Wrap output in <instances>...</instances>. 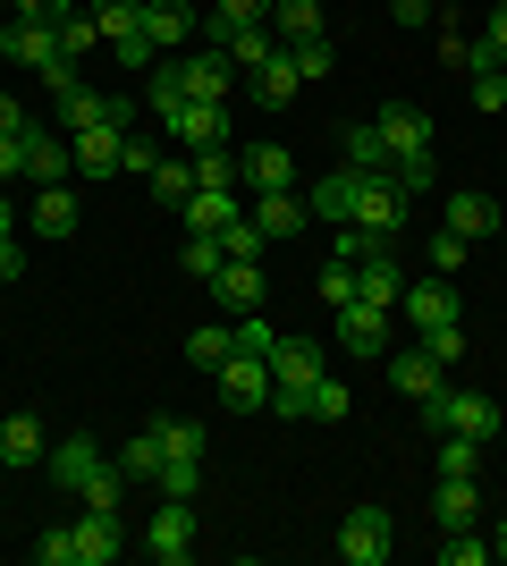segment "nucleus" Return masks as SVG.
<instances>
[{
  "instance_id": "47",
  "label": "nucleus",
  "mask_w": 507,
  "mask_h": 566,
  "mask_svg": "<svg viewBox=\"0 0 507 566\" xmlns=\"http://www.w3.org/2000/svg\"><path fill=\"white\" fill-rule=\"evenodd\" d=\"M347 406H356V398H347V380H330V373H321V380H314V423H338Z\"/></svg>"
},
{
  "instance_id": "61",
  "label": "nucleus",
  "mask_w": 507,
  "mask_h": 566,
  "mask_svg": "<svg viewBox=\"0 0 507 566\" xmlns=\"http://www.w3.org/2000/svg\"><path fill=\"white\" fill-rule=\"evenodd\" d=\"M499 245H507V229H499Z\"/></svg>"
},
{
  "instance_id": "14",
  "label": "nucleus",
  "mask_w": 507,
  "mask_h": 566,
  "mask_svg": "<svg viewBox=\"0 0 507 566\" xmlns=\"http://www.w3.org/2000/svg\"><path fill=\"white\" fill-rule=\"evenodd\" d=\"M381 364H389V389H398L406 406H423V398L440 389V380H448V364H440V355L423 347V338H414V347H389Z\"/></svg>"
},
{
  "instance_id": "48",
  "label": "nucleus",
  "mask_w": 507,
  "mask_h": 566,
  "mask_svg": "<svg viewBox=\"0 0 507 566\" xmlns=\"http://www.w3.org/2000/svg\"><path fill=\"white\" fill-rule=\"evenodd\" d=\"M414 338H423L440 364H457V355H465V322H440V331H414Z\"/></svg>"
},
{
  "instance_id": "11",
  "label": "nucleus",
  "mask_w": 507,
  "mask_h": 566,
  "mask_svg": "<svg viewBox=\"0 0 507 566\" xmlns=\"http://www.w3.org/2000/svg\"><path fill=\"white\" fill-rule=\"evenodd\" d=\"M145 558H161V566H187L194 558V499H161V507H152Z\"/></svg>"
},
{
  "instance_id": "50",
  "label": "nucleus",
  "mask_w": 507,
  "mask_h": 566,
  "mask_svg": "<svg viewBox=\"0 0 507 566\" xmlns=\"http://www.w3.org/2000/svg\"><path fill=\"white\" fill-rule=\"evenodd\" d=\"M229 331H237V347H254V355H271V338H279V331H271V322H263V313H237Z\"/></svg>"
},
{
  "instance_id": "7",
  "label": "nucleus",
  "mask_w": 507,
  "mask_h": 566,
  "mask_svg": "<svg viewBox=\"0 0 507 566\" xmlns=\"http://www.w3.org/2000/svg\"><path fill=\"white\" fill-rule=\"evenodd\" d=\"M161 76H169L187 102H229V85H237V60H229L220 43H203V51H178Z\"/></svg>"
},
{
  "instance_id": "15",
  "label": "nucleus",
  "mask_w": 507,
  "mask_h": 566,
  "mask_svg": "<svg viewBox=\"0 0 507 566\" xmlns=\"http://www.w3.org/2000/svg\"><path fill=\"white\" fill-rule=\"evenodd\" d=\"M398 313H406L414 331H440V322H465V305H457V280H440V271H423V280H406V296H398Z\"/></svg>"
},
{
  "instance_id": "41",
  "label": "nucleus",
  "mask_w": 507,
  "mask_h": 566,
  "mask_svg": "<svg viewBox=\"0 0 507 566\" xmlns=\"http://www.w3.org/2000/svg\"><path fill=\"white\" fill-rule=\"evenodd\" d=\"M465 262H474V237H457V229H440V237H432V271H440V280H457Z\"/></svg>"
},
{
  "instance_id": "40",
  "label": "nucleus",
  "mask_w": 507,
  "mask_h": 566,
  "mask_svg": "<svg viewBox=\"0 0 507 566\" xmlns=\"http://www.w3.org/2000/svg\"><path fill=\"white\" fill-rule=\"evenodd\" d=\"M490 542L474 533V524H457V533H440V566H483Z\"/></svg>"
},
{
  "instance_id": "24",
  "label": "nucleus",
  "mask_w": 507,
  "mask_h": 566,
  "mask_svg": "<svg viewBox=\"0 0 507 566\" xmlns=\"http://www.w3.org/2000/svg\"><path fill=\"white\" fill-rule=\"evenodd\" d=\"M440 229H457V237H499L507 212L490 203L483 187H457V195H448V220H440Z\"/></svg>"
},
{
  "instance_id": "30",
  "label": "nucleus",
  "mask_w": 507,
  "mask_h": 566,
  "mask_svg": "<svg viewBox=\"0 0 507 566\" xmlns=\"http://www.w3.org/2000/svg\"><path fill=\"white\" fill-rule=\"evenodd\" d=\"M271 34H279V43H314L321 34V0H271Z\"/></svg>"
},
{
  "instance_id": "17",
  "label": "nucleus",
  "mask_w": 507,
  "mask_h": 566,
  "mask_svg": "<svg viewBox=\"0 0 507 566\" xmlns=\"http://www.w3.org/2000/svg\"><path fill=\"white\" fill-rule=\"evenodd\" d=\"M237 187H245V195L296 187V153H288V144H245V153H237Z\"/></svg>"
},
{
  "instance_id": "2",
  "label": "nucleus",
  "mask_w": 507,
  "mask_h": 566,
  "mask_svg": "<svg viewBox=\"0 0 507 566\" xmlns=\"http://www.w3.org/2000/svg\"><path fill=\"white\" fill-rule=\"evenodd\" d=\"M51 491H68L76 507H102V516H119V499H127V473L119 457H102L94 449V431H68V440H51Z\"/></svg>"
},
{
  "instance_id": "39",
  "label": "nucleus",
  "mask_w": 507,
  "mask_h": 566,
  "mask_svg": "<svg viewBox=\"0 0 507 566\" xmlns=\"http://www.w3.org/2000/svg\"><path fill=\"white\" fill-rule=\"evenodd\" d=\"M212 237H220V254H229V262H263V245H271V237L254 229V220H245V212L229 220V229H212Z\"/></svg>"
},
{
  "instance_id": "10",
  "label": "nucleus",
  "mask_w": 507,
  "mask_h": 566,
  "mask_svg": "<svg viewBox=\"0 0 507 566\" xmlns=\"http://www.w3.org/2000/svg\"><path fill=\"white\" fill-rule=\"evenodd\" d=\"M220 406H237V415H254L263 406L271 415V355H254V347H229V364H220Z\"/></svg>"
},
{
  "instance_id": "46",
  "label": "nucleus",
  "mask_w": 507,
  "mask_h": 566,
  "mask_svg": "<svg viewBox=\"0 0 507 566\" xmlns=\"http://www.w3.org/2000/svg\"><path fill=\"white\" fill-rule=\"evenodd\" d=\"M34 566H76V524H51L34 542Z\"/></svg>"
},
{
  "instance_id": "43",
  "label": "nucleus",
  "mask_w": 507,
  "mask_h": 566,
  "mask_svg": "<svg viewBox=\"0 0 507 566\" xmlns=\"http://www.w3.org/2000/svg\"><path fill=\"white\" fill-rule=\"evenodd\" d=\"M440 473H483V440H457V431H440Z\"/></svg>"
},
{
  "instance_id": "13",
  "label": "nucleus",
  "mask_w": 507,
  "mask_h": 566,
  "mask_svg": "<svg viewBox=\"0 0 507 566\" xmlns=\"http://www.w3.org/2000/svg\"><path fill=\"white\" fill-rule=\"evenodd\" d=\"M68 178H76V144L51 118H34V136H25V187H68Z\"/></svg>"
},
{
  "instance_id": "54",
  "label": "nucleus",
  "mask_w": 507,
  "mask_h": 566,
  "mask_svg": "<svg viewBox=\"0 0 507 566\" xmlns=\"http://www.w3.org/2000/svg\"><path fill=\"white\" fill-rule=\"evenodd\" d=\"M110 51H119V69H152V60H161V51H152L145 34H127V43H110Z\"/></svg>"
},
{
  "instance_id": "45",
  "label": "nucleus",
  "mask_w": 507,
  "mask_h": 566,
  "mask_svg": "<svg viewBox=\"0 0 507 566\" xmlns=\"http://www.w3.org/2000/svg\"><path fill=\"white\" fill-rule=\"evenodd\" d=\"M288 69L314 85V76H330V34H314V43H288Z\"/></svg>"
},
{
  "instance_id": "53",
  "label": "nucleus",
  "mask_w": 507,
  "mask_h": 566,
  "mask_svg": "<svg viewBox=\"0 0 507 566\" xmlns=\"http://www.w3.org/2000/svg\"><path fill=\"white\" fill-rule=\"evenodd\" d=\"M25 127H34V111L18 94H0V136H25Z\"/></svg>"
},
{
  "instance_id": "60",
  "label": "nucleus",
  "mask_w": 507,
  "mask_h": 566,
  "mask_svg": "<svg viewBox=\"0 0 507 566\" xmlns=\"http://www.w3.org/2000/svg\"><path fill=\"white\" fill-rule=\"evenodd\" d=\"M0 237H18V203L9 195H0Z\"/></svg>"
},
{
  "instance_id": "1",
  "label": "nucleus",
  "mask_w": 507,
  "mask_h": 566,
  "mask_svg": "<svg viewBox=\"0 0 507 566\" xmlns=\"http://www.w3.org/2000/svg\"><path fill=\"white\" fill-rule=\"evenodd\" d=\"M305 212L314 220H356V229H372V237H406V220H414V203H406V187L389 178V169H321L314 187H305Z\"/></svg>"
},
{
  "instance_id": "9",
  "label": "nucleus",
  "mask_w": 507,
  "mask_h": 566,
  "mask_svg": "<svg viewBox=\"0 0 507 566\" xmlns=\"http://www.w3.org/2000/svg\"><path fill=\"white\" fill-rule=\"evenodd\" d=\"M94 118H127V127H136V102H127V94H102V85H85V76H76L68 94H51V127H60V136L94 127Z\"/></svg>"
},
{
  "instance_id": "58",
  "label": "nucleus",
  "mask_w": 507,
  "mask_h": 566,
  "mask_svg": "<svg viewBox=\"0 0 507 566\" xmlns=\"http://www.w3.org/2000/svg\"><path fill=\"white\" fill-rule=\"evenodd\" d=\"M483 43H490V51H499V60H507V0H499V9H490V25H483Z\"/></svg>"
},
{
  "instance_id": "29",
  "label": "nucleus",
  "mask_w": 507,
  "mask_h": 566,
  "mask_svg": "<svg viewBox=\"0 0 507 566\" xmlns=\"http://www.w3.org/2000/svg\"><path fill=\"white\" fill-rule=\"evenodd\" d=\"M220 51H229V60H237V69H271V60H279V34H271V25H237V34H220Z\"/></svg>"
},
{
  "instance_id": "56",
  "label": "nucleus",
  "mask_w": 507,
  "mask_h": 566,
  "mask_svg": "<svg viewBox=\"0 0 507 566\" xmlns=\"http://www.w3.org/2000/svg\"><path fill=\"white\" fill-rule=\"evenodd\" d=\"M60 9H76V0H9V18H60Z\"/></svg>"
},
{
  "instance_id": "36",
  "label": "nucleus",
  "mask_w": 507,
  "mask_h": 566,
  "mask_svg": "<svg viewBox=\"0 0 507 566\" xmlns=\"http://www.w3.org/2000/svg\"><path fill=\"white\" fill-rule=\"evenodd\" d=\"M51 25H60V51H68V60H85V51L102 43V25H94V9H85V0H76V9H60Z\"/></svg>"
},
{
  "instance_id": "4",
  "label": "nucleus",
  "mask_w": 507,
  "mask_h": 566,
  "mask_svg": "<svg viewBox=\"0 0 507 566\" xmlns=\"http://www.w3.org/2000/svg\"><path fill=\"white\" fill-rule=\"evenodd\" d=\"M152 111H161V136H178L187 153H220L229 144V102H187L161 69H152Z\"/></svg>"
},
{
  "instance_id": "31",
  "label": "nucleus",
  "mask_w": 507,
  "mask_h": 566,
  "mask_svg": "<svg viewBox=\"0 0 507 566\" xmlns=\"http://www.w3.org/2000/svg\"><path fill=\"white\" fill-rule=\"evenodd\" d=\"M237 25H271V0H212V9H203V34H237Z\"/></svg>"
},
{
  "instance_id": "59",
  "label": "nucleus",
  "mask_w": 507,
  "mask_h": 566,
  "mask_svg": "<svg viewBox=\"0 0 507 566\" xmlns=\"http://www.w3.org/2000/svg\"><path fill=\"white\" fill-rule=\"evenodd\" d=\"M490 558H499V566H507V516H499V524H490Z\"/></svg>"
},
{
  "instance_id": "32",
  "label": "nucleus",
  "mask_w": 507,
  "mask_h": 566,
  "mask_svg": "<svg viewBox=\"0 0 507 566\" xmlns=\"http://www.w3.org/2000/svg\"><path fill=\"white\" fill-rule=\"evenodd\" d=\"M229 347H237V331H229V322H194V331H187V364H203V373H220V364H229Z\"/></svg>"
},
{
  "instance_id": "55",
  "label": "nucleus",
  "mask_w": 507,
  "mask_h": 566,
  "mask_svg": "<svg viewBox=\"0 0 507 566\" xmlns=\"http://www.w3.org/2000/svg\"><path fill=\"white\" fill-rule=\"evenodd\" d=\"M9 280H25V245H18V237H0V287H9Z\"/></svg>"
},
{
  "instance_id": "25",
  "label": "nucleus",
  "mask_w": 507,
  "mask_h": 566,
  "mask_svg": "<svg viewBox=\"0 0 507 566\" xmlns=\"http://www.w3.org/2000/svg\"><path fill=\"white\" fill-rule=\"evenodd\" d=\"M432 516H440V533H457V524H483V491H474V473H440Z\"/></svg>"
},
{
  "instance_id": "52",
  "label": "nucleus",
  "mask_w": 507,
  "mask_h": 566,
  "mask_svg": "<svg viewBox=\"0 0 507 566\" xmlns=\"http://www.w3.org/2000/svg\"><path fill=\"white\" fill-rule=\"evenodd\" d=\"M127 169L152 178V169H161V136H127Z\"/></svg>"
},
{
  "instance_id": "12",
  "label": "nucleus",
  "mask_w": 507,
  "mask_h": 566,
  "mask_svg": "<svg viewBox=\"0 0 507 566\" xmlns=\"http://www.w3.org/2000/svg\"><path fill=\"white\" fill-rule=\"evenodd\" d=\"M68 144H76V178H119L127 169V118H94Z\"/></svg>"
},
{
  "instance_id": "28",
  "label": "nucleus",
  "mask_w": 507,
  "mask_h": 566,
  "mask_svg": "<svg viewBox=\"0 0 507 566\" xmlns=\"http://www.w3.org/2000/svg\"><path fill=\"white\" fill-rule=\"evenodd\" d=\"M178 212H187V229H229L245 212V187H194Z\"/></svg>"
},
{
  "instance_id": "49",
  "label": "nucleus",
  "mask_w": 507,
  "mask_h": 566,
  "mask_svg": "<svg viewBox=\"0 0 507 566\" xmlns=\"http://www.w3.org/2000/svg\"><path fill=\"white\" fill-rule=\"evenodd\" d=\"M34 136V127H25ZM25 136H0V187H25Z\"/></svg>"
},
{
  "instance_id": "6",
  "label": "nucleus",
  "mask_w": 507,
  "mask_h": 566,
  "mask_svg": "<svg viewBox=\"0 0 507 566\" xmlns=\"http://www.w3.org/2000/svg\"><path fill=\"white\" fill-rule=\"evenodd\" d=\"M152 431H161V499H194V482H203V423L152 415Z\"/></svg>"
},
{
  "instance_id": "19",
  "label": "nucleus",
  "mask_w": 507,
  "mask_h": 566,
  "mask_svg": "<svg viewBox=\"0 0 507 566\" xmlns=\"http://www.w3.org/2000/svg\"><path fill=\"white\" fill-rule=\"evenodd\" d=\"M381 144H389V161H406V153H432V118L414 111V102H381Z\"/></svg>"
},
{
  "instance_id": "37",
  "label": "nucleus",
  "mask_w": 507,
  "mask_h": 566,
  "mask_svg": "<svg viewBox=\"0 0 507 566\" xmlns=\"http://www.w3.org/2000/svg\"><path fill=\"white\" fill-rule=\"evenodd\" d=\"M389 178L406 187V203L414 195H440V153H406V161H389Z\"/></svg>"
},
{
  "instance_id": "23",
  "label": "nucleus",
  "mask_w": 507,
  "mask_h": 566,
  "mask_svg": "<svg viewBox=\"0 0 507 566\" xmlns=\"http://www.w3.org/2000/svg\"><path fill=\"white\" fill-rule=\"evenodd\" d=\"M194 0H145V43L152 51H187V34H194Z\"/></svg>"
},
{
  "instance_id": "62",
  "label": "nucleus",
  "mask_w": 507,
  "mask_h": 566,
  "mask_svg": "<svg viewBox=\"0 0 507 566\" xmlns=\"http://www.w3.org/2000/svg\"><path fill=\"white\" fill-rule=\"evenodd\" d=\"M0 473H9V465H0Z\"/></svg>"
},
{
  "instance_id": "35",
  "label": "nucleus",
  "mask_w": 507,
  "mask_h": 566,
  "mask_svg": "<svg viewBox=\"0 0 507 566\" xmlns=\"http://www.w3.org/2000/svg\"><path fill=\"white\" fill-rule=\"evenodd\" d=\"M119 473H127V482H161V431H152V423L119 449Z\"/></svg>"
},
{
  "instance_id": "26",
  "label": "nucleus",
  "mask_w": 507,
  "mask_h": 566,
  "mask_svg": "<svg viewBox=\"0 0 507 566\" xmlns=\"http://www.w3.org/2000/svg\"><path fill=\"white\" fill-rule=\"evenodd\" d=\"M43 457H51V440H43V423H34V415H9V423H0V465H9V473L43 465Z\"/></svg>"
},
{
  "instance_id": "42",
  "label": "nucleus",
  "mask_w": 507,
  "mask_h": 566,
  "mask_svg": "<svg viewBox=\"0 0 507 566\" xmlns=\"http://www.w3.org/2000/svg\"><path fill=\"white\" fill-rule=\"evenodd\" d=\"M194 187H237V144H220V153H194Z\"/></svg>"
},
{
  "instance_id": "5",
  "label": "nucleus",
  "mask_w": 507,
  "mask_h": 566,
  "mask_svg": "<svg viewBox=\"0 0 507 566\" xmlns=\"http://www.w3.org/2000/svg\"><path fill=\"white\" fill-rule=\"evenodd\" d=\"M0 51H9L25 76H43L51 94H68V85H76V60L60 51V25H51V18H9V25H0Z\"/></svg>"
},
{
  "instance_id": "18",
  "label": "nucleus",
  "mask_w": 507,
  "mask_h": 566,
  "mask_svg": "<svg viewBox=\"0 0 507 566\" xmlns=\"http://www.w3.org/2000/svg\"><path fill=\"white\" fill-rule=\"evenodd\" d=\"M203 287H212V305H220V313H263V296H271L263 262H220Z\"/></svg>"
},
{
  "instance_id": "27",
  "label": "nucleus",
  "mask_w": 507,
  "mask_h": 566,
  "mask_svg": "<svg viewBox=\"0 0 507 566\" xmlns=\"http://www.w3.org/2000/svg\"><path fill=\"white\" fill-rule=\"evenodd\" d=\"M76 566H119V516H102V507L76 516Z\"/></svg>"
},
{
  "instance_id": "38",
  "label": "nucleus",
  "mask_w": 507,
  "mask_h": 566,
  "mask_svg": "<svg viewBox=\"0 0 507 566\" xmlns=\"http://www.w3.org/2000/svg\"><path fill=\"white\" fill-rule=\"evenodd\" d=\"M145 187H152V203H187V195H194V153H187V161H169V153H161V169H152Z\"/></svg>"
},
{
  "instance_id": "51",
  "label": "nucleus",
  "mask_w": 507,
  "mask_h": 566,
  "mask_svg": "<svg viewBox=\"0 0 507 566\" xmlns=\"http://www.w3.org/2000/svg\"><path fill=\"white\" fill-rule=\"evenodd\" d=\"M474 111H507V69H483V76H474Z\"/></svg>"
},
{
  "instance_id": "8",
  "label": "nucleus",
  "mask_w": 507,
  "mask_h": 566,
  "mask_svg": "<svg viewBox=\"0 0 507 566\" xmlns=\"http://www.w3.org/2000/svg\"><path fill=\"white\" fill-rule=\"evenodd\" d=\"M389 542H398V524H389L381 499H363V507L338 516V558L347 566H389Z\"/></svg>"
},
{
  "instance_id": "33",
  "label": "nucleus",
  "mask_w": 507,
  "mask_h": 566,
  "mask_svg": "<svg viewBox=\"0 0 507 566\" xmlns=\"http://www.w3.org/2000/svg\"><path fill=\"white\" fill-rule=\"evenodd\" d=\"M296 85H305V76L288 69V51H279L271 69H254V102H263V111H288V102H296Z\"/></svg>"
},
{
  "instance_id": "22",
  "label": "nucleus",
  "mask_w": 507,
  "mask_h": 566,
  "mask_svg": "<svg viewBox=\"0 0 507 566\" xmlns=\"http://www.w3.org/2000/svg\"><path fill=\"white\" fill-rule=\"evenodd\" d=\"M330 322H338V347L347 355H389V313L381 305H338Z\"/></svg>"
},
{
  "instance_id": "44",
  "label": "nucleus",
  "mask_w": 507,
  "mask_h": 566,
  "mask_svg": "<svg viewBox=\"0 0 507 566\" xmlns=\"http://www.w3.org/2000/svg\"><path fill=\"white\" fill-rule=\"evenodd\" d=\"M314 287H321V305H330V313H338V305H356V262H338V254H330V271H321Z\"/></svg>"
},
{
  "instance_id": "57",
  "label": "nucleus",
  "mask_w": 507,
  "mask_h": 566,
  "mask_svg": "<svg viewBox=\"0 0 507 566\" xmlns=\"http://www.w3.org/2000/svg\"><path fill=\"white\" fill-rule=\"evenodd\" d=\"M389 18L398 25H432V0H389Z\"/></svg>"
},
{
  "instance_id": "20",
  "label": "nucleus",
  "mask_w": 507,
  "mask_h": 566,
  "mask_svg": "<svg viewBox=\"0 0 507 566\" xmlns=\"http://www.w3.org/2000/svg\"><path fill=\"white\" fill-rule=\"evenodd\" d=\"M398 296H406V271H398V254H363L356 262V305H381V313H398Z\"/></svg>"
},
{
  "instance_id": "21",
  "label": "nucleus",
  "mask_w": 507,
  "mask_h": 566,
  "mask_svg": "<svg viewBox=\"0 0 507 566\" xmlns=\"http://www.w3.org/2000/svg\"><path fill=\"white\" fill-rule=\"evenodd\" d=\"M25 237H43V245L76 237V195L68 187H34V203H25Z\"/></svg>"
},
{
  "instance_id": "16",
  "label": "nucleus",
  "mask_w": 507,
  "mask_h": 566,
  "mask_svg": "<svg viewBox=\"0 0 507 566\" xmlns=\"http://www.w3.org/2000/svg\"><path fill=\"white\" fill-rule=\"evenodd\" d=\"M245 220L271 237V245H288V237H305V187H279V195H245Z\"/></svg>"
},
{
  "instance_id": "3",
  "label": "nucleus",
  "mask_w": 507,
  "mask_h": 566,
  "mask_svg": "<svg viewBox=\"0 0 507 566\" xmlns=\"http://www.w3.org/2000/svg\"><path fill=\"white\" fill-rule=\"evenodd\" d=\"M414 415H423V431H432V440H440V431H457V440H483V449H490V440L507 431L499 398H483V389H457V380H440V389L414 406Z\"/></svg>"
},
{
  "instance_id": "34",
  "label": "nucleus",
  "mask_w": 507,
  "mask_h": 566,
  "mask_svg": "<svg viewBox=\"0 0 507 566\" xmlns=\"http://www.w3.org/2000/svg\"><path fill=\"white\" fill-rule=\"evenodd\" d=\"M338 144H347V169H389V144L372 118H356V127H338Z\"/></svg>"
}]
</instances>
